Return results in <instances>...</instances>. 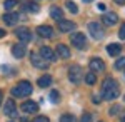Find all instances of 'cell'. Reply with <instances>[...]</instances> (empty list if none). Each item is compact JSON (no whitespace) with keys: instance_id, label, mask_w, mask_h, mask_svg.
Returning <instances> with one entry per match:
<instances>
[{"instance_id":"6da1fadb","label":"cell","mask_w":125,"mask_h":122,"mask_svg":"<svg viewBox=\"0 0 125 122\" xmlns=\"http://www.w3.org/2000/svg\"><path fill=\"white\" fill-rule=\"evenodd\" d=\"M102 95H104L105 100H114V99H117L120 95V89H118L117 80L110 79V77L105 79L104 84H102Z\"/></svg>"},{"instance_id":"7a4b0ae2","label":"cell","mask_w":125,"mask_h":122,"mask_svg":"<svg viewBox=\"0 0 125 122\" xmlns=\"http://www.w3.org/2000/svg\"><path fill=\"white\" fill-rule=\"evenodd\" d=\"M32 90H33V87L29 80H22L12 89V95L13 97H29L32 94Z\"/></svg>"},{"instance_id":"3957f363","label":"cell","mask_w":125,"mask_h":122,"mask_svg":"<svg viewBox=\"0 0 125 122\" xmlns=\"http://www.w3.org/2000/svg\"><path fill=\"white\" fill-rule=\"evenodd\" d=\"M88 32L92 34V37L95 38V40H102V38L105 37V30L102 27V24H98V22L88 24Z\"/></svg>"},{"instance_id":"277c9868","label":"cell","mask_w":125,"mask_h":122,"mask_svg":"<svg viewBox=\"0 0 125 122\" xmlns=\"http://www.w3.org/2000/svg\"><path fill=\"white\" fill-rule=\"evenodd\" d=\"M68 79H70V82H73V84H78L82 79H83V70H82V67L80 65H72L68 69Z\"/></svg>"},{"instance_id":"5b68a950","label":"cell","mask_w":125,"mask_h":122,"mask_svg":"<svg viewBox=\"0 0 125 122\" xmlns=\"http://www.w3.org/2000/svg\"><path fill=\"white\" fill-rule=\"evenodd\" d=\"M70 42H72V45L77 49H85V44H87V37L82 34V32H75V34H72L70 35Z\"/></svg>"},{"instance_id":"8992f818","label":"cell","mask_w":125,"mask_h":122,"mask_svg":"<svg viewBox=\"0 0 125 122\" xmlns=\"http://www.w3.org/2000/svg\"><path fill=\"white\" fill-rule=\"evenodd\" d=\"M15 35H17V38H19L22 44L32 40V32H30L29 28H25V27H19L17 30H15Z\"/></svg>"},{"instance_id":"52a82bcc","label":"cell","mask_w":125,"mask_h":122,"mask_svg":"<svg viewBox=\"0 0 125 122\" xmlns=\"http://www.w3.org/2000/svg\"><path fill=\"white\" fill-rule=\"evenodd\" d=\"M88 65H90V69H92V72H104V70H105V64H104V60L98 59V57L90 59Z\"/></svg>"},{"instance_id":"ba28073f","label":"cell","mask_w":125,"mask_h":122,"mask_svg":"<svg viewBox=\"0 0 125 122\" xmlns=\"http://www.w3.org/2000/svg\"><path fill=\"white\" fill-rule=\"evenodd\" d=\"M3 114L9 115V117H17V107H15V102L12 99H9L3 104Z\"/></svg>"},{"instance_id":"9c48e42d","label":"cell","mask_w":125,"mask_h":122,"mask_svg":"<svg viewBox=\"0 0 125 122\" xmlns=\"http://www.w3.org/2000/svg\"><path fill=\"white\" fill-rule=\"evenodd\" d=\"M30 62L37 67V69H42V70L48 67V62H45V60H43L39 54H30Z\"/></svg>"},{"instance_id":"30bf717a","label":"cell","mask_w":125,"mask_h":122,"mask_svg":"<svg viewBox=\"0 0 125 122\" xmlns=\"http://www.w3.org/2000/svg\"><path fill=\"white\" fill-rule=\"evenodd\" d=\"M57 27H58L60 32H70V30H73V28H75V22L60 19V20H58V24H57Z\"/></svg>"},{"instance_id":"8fae6325","label":"cell","mask_w":125,"mask_h":122,"mask_svg":"<svg viewBox=\"0 0 125 122\" xmlns=\"http://www.w3.org/2000/svg\"><path fill=\"white\" fill-rule=\"evenodd\" d=\"M22 110L25 114H37L39 112V104L33 102V100H27V102L22 104Z\"/></svg>"},{"instance_id":"7c38bea8","label":"cell","mask_w":125,"mask_h":122,"mask_svg":"<svg viewBox=\"0 0 125 122\" xmlns=\"http://www.w3.org/2000/svg\"><path fill=\"white\" fill-rule=\"evenodd\" d=\"M102 20H104V25L112 27V25H115L117 22H118V15H117L115 12H107L105 15L102 17Z\"/></svg>"},{"instance_id":"4fadbf2b","label":"cell","mask_w":125,"mask_h":122,"mask_svg":"<svg viewBox=\"0 0 125 122\" xmlns=\"http://www.w3.org/2000/svg\"><path fill=\"white\" fill-rule=\"evenodd\" d=\"M40 57H42L43 60L52 62V60H55V59H57V54H55L50 47H42V49H40Z\"/></svg>"},{"instance_id":"5bb4252c","label":"cell","mask_w":125,"mask_h":122,"mask_svg":"<svg viewBox=\"0 0 125 122\" xmlns=\"http://www.w3.org/2000/svg\"><path fill=\"white\" fill-rule=\"evenodd\" d=\"M37 34L43 38H50L53 35V28L48 27V25H39V27H37Z\"/></svg>"},{"instance_id":"9a60e30c","label":"cell","mask_w":125,"mask_h":122,"mask_svg":"<svg viewBox=\"0 0 125 122\" xmlns=\"http://www.w3.org/2000/svg\"><path fill=\"white\" fill-rule=\"evenodd\" d=\"M25 54H27V50H25V45H23V44H15V45L12 47V55L17 57V59L25 57Z\"/></svg>"},{"instance_id":"2e32d148","label":"cell","mask_w":125,"mask_h":122,"mask_svg":"<svg viewBox=\"0 0 125 122\" xmlns=\"http://www.w3.org/2000/svg\"><path fill=\"white\" fill-rule=\"evenodd\" d=\"M57 55L62 59H70V49L63 44H58L57 45Z\"/></svg>"},{"instance_id":"e0dca14e","label":"cell","mask_w":125,"mask_h":122,"mask_svg":"<svg viewBox=\"0 0 125 122\" xmlns=\"http://www.w3.org/2000/svg\"><path fill=\"white\" fill-rule=\"evenodd\" d=\"M2 20H3L7 25H15L17 20H19V15H17V13H5V15L2 17Z\"/></svg>"},{"instance_id":"ac0fdd59","label":"cell","mask_w":125,"mask_h":122,"mask_svg":"<svg viewBox=\"0 0 125 122\" xmlns=\"http://www.w3.org/2000/svg\"><path fill=\"white\" fill-rule=\"evenodd\" d=\"M120 50H122V47L118 44H108L107 45V52H108V55H112V57H117L120 54Z\"/></svg>"},{"instance_id":"d6986e66","label":"cell","mask_w":125,"mask_h":122,"mask_svg":"<svg viewBox=\"0 0 125 122\" xmlns=\"http://www.w3.org/2000/svg\"><path fill=\"white\" fill-rule=\"evenodd\" d=\"M50 17L55 20H60L63 19V12H62V9H58V7H52L50 9Z\"/></svg>"},{"instance_id":"ffe728a7","label":"cell","mask_w":125,"mask_h":122,"mask_svg":"<svg viewBox=\"0 0 125 122\" xmlns=\"http://www.w3.org/2000/svg\"><path fill=\"white\" fill-rule=\"evenodd\" d=\"M39 87H50V84H52V77L50 75H43V77H40L39 79Z\"/></svg>"},{"instance_id":"44dd1931","label":"cell","mask_w":125,"mask_h":122,"mask_svg":"<svg viewBox=\"0 0 125 122\" xmlns=\"http://www.w3.org/2000/svg\"><path fill=\"white\" fill-rule=\"evenodd\" d=\"M83 79H85V82L88 85H94L97 82V74H94V72H90V74H85L83 75Z\"/></svg>"},{"instance_id":"7402d4cb","label":"cell","mask_w":125,"mask_h":122,"mask_svg":"<svg viewBox=\"0 0 125 122\" xmlns=\"http://www.w3.org/2000/svg\"><path fill=\"white\" fill-rule=\"evenodd\" d=\"M3 7H5V10H13L15 7H17V0H5L3 2Z\"/></svg>"},{"instance_id":"603a6c76","label":"cell","mask_w":125,"mask_h":122,"mask_svg":"<svg viewBox=\"0 0 125 122\" xmlns=\"http://www.w3.org/2000/svg\"><path fill=\"white\" fill-rule=\"evenodd\" d=\"M25 5H27V7H25V9H27V10H29V12H32V13H37V12H39V3H30V2H29V3H25Z\"/></svg>"},{"instance_id":"cb8c5ba5","label":"cell","mask_w":125,"mask_h":122,"mask_svg":"<svg viewBox=\"0 0 125 122\" xmlns=\"http://www.w3.org/2000/svg\"><path fill=\"white\" fill-rule=\"evenodd\" d=\"M60 122H75V117L70 115V114H63V115L60 117Z\"/></svg>"},{"instance_id":"d4e9b609","label":"cell","mask_w":125,"mask_h":122,"mask_svg":"<svg viewBox=\"0 0 125 122\" xmlns=\"http://www.w3.org/2000/svg\"><path fill=\"white\" fill-rule=\"evenodd\" d=\"M115 69H118V70L125 69V57H120V59L115 62Z\"/></svg>"},{"instance_id":"484cf974","label":"cell","mask_w":125,"mask_h":122,"mask_svg":"<svg viewBox=\"0 0 125 122\" xmlns=\"http://www.w3.org/2000/svg\"><path fill=\"white\" fill-rule=\"evenodd\" d=\"M50 99H52V102H53V104L60 102V94L55 92V90H52V92H50Z\"/></svg>"},{"instance_id":"4316f807","label":"cell","mask_w":125,"mask_h":122,"mask_svg":"<svg viewBox=\"0 0 125 122\" xmlns=\"http://www.w3.org/2000/svg\"><path fill=\"white\" fill-rule=\"evenodd\" d=\"M67 9L72 12V13H78V9H77V5L73 3V2H67Z\"/></svg>"},{"instance_id":"83f0119b","label":"cell","mask_w":125,"mask_h":122,"mask_svg":"<svg viewBox=\"0 0 125 122\" xmlns=\"http://www.w3.org/2000/svg\"><path fill=\"white\" fill-rule=\"evenodd\" d=\"M82 122H92V115L88 112H85L83 115H82Z\"/></svg>"},{"instance_id":"f1b7e54d","label":"cell","mask_w":125,"mask_h":122,"mask_svg":"<svg viewBox=\"0 0 125 122\" xmlns=\"http://www.w3.org/2000/svg\"><path fill=\"white\" fill-rule=\"evenodd\" d=\"M118 110H120V105H114V107H112V109L108 110V114H110V115H115Z\"/></svg>"},{"instance_id":"f546056e","label":"cell","mask_w":125,"mask_h":122,"mask_svg":"<svg viewBox=\"0 0 125 122\" xmlns=\"http://www.w3.org/2000/svg\"><path fill=\"white\" fill-rule=\"evenodd\" d=\"M118 37L122 38V40H125V24L120 27V32H118Z\"/></svg>"},{"instance_id":"4dcf8cb0","label":"cell","mask_w":125,"mask_h":122,"mask_svg":"<svg viewBox=\"0 0 125 122\" xmlns=\"http://www.w3.org/2000/svg\"><path fill=\"white\" fill-rule=\"evenodd\" d=\"M33 122H50V121H48V117H45V115H40V117H37Z\"/></svg>"},{"instance_id":"1f68e13d","label":"cell","mask_w":125,"mask_h":122,"mask_svg":"<svg viewBox=\"0 0 125 122\" xmlns=\"http://www.w3.org/2000/svg\"><path fill=\"white\" fill-rule=\"evenodd\" d=\"M97 9H98V10H102V12H105L107 5H105V3H98V5H97Z\"/></svg>"},{"instance_id":"d6a6232c","label":"cell","mask_w":125,"mask_h":122,"mask_svg":"<svg viewBox=\"0 0 125 122\" xmlns=\"http://www.w3.org/2000/svg\"><path fill=\"white\" fill-rule=\"evenodd\" d=\"M5 34H7V32H5L3 28H0V38H2V37H5Z\"/></svg>"},{"instance_id":"836d02e7","label":"cell","mask_w":125,"mask_h":122,"mask_svg":"<svg viewBox=\"0 0 125 122\" xmlns=\"http://www.w3.org/2000/svg\"><path fill=\"white\" fill-rule=\"evenodd\" d=\"M117 3H118V5H125V0H115Z\"/></svg>"},{"instance_id":"e575fe53","label":"cell","mask_w":125,"mask_h":122,"mask_svg":"<svg viewBox=\"0 0 125 122\" xmlns=\"http://www.w3.org/2000/svg\"><path fill=\"white\" fill-rule=\"evenodd\" d=\"M2 100H3V94H2V90H0V104H2Z\"/></svg>"},{"instance_id":"d590c367","label":"cell","mask_w":125,"mask_h":122,"mask_svg":"<svg viewBox=\"0 0 125 122\" xmlns=\"http://www.w3.org/2000/svg\"><path fill=\"white\" fill-rule=\"evenodd\" d=\"M83 2H85V3H90V2H94V0H83Z\"/></svg>"},{"instance_id":"8d00e7d4","label":"cell","mask_w":125,"mask_h":122,"mask_svg":"<svg viewBox=\"0 0 125 122\" xmlns=\"http://www.w3.org/2000/svg\"><path fill=\"white\" fill-rule=\"evenodd\" d=\"M122 122H125V114H124V117H122Z\"/></svg>"}]
</instances>
